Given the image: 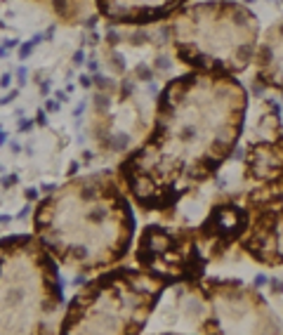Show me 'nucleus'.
<instances>
[{
    "label": "nucleus",
    "mask_w": 283,
    "mask_h": 335,
    "mask_svg": "<svg viewBox=\"0 0 283 335\" xmlns=\"http://www.w3.org/2000/svg\"><path fill=\"white\" fill-rule=\"evenodd\" d=\"M248 95L234 76L194 71L163 87L146 140L118 168L142 210L163 213L210 182L236 151Z\"/></svg>",
    "instance_id": "1"
},
{
    "label": "nucleus",
    "mask_w": 283,
    "mask_h": 335,
    "mask_svg": "<svg viewBox=\"0 0 283 335\" xmlns=\"http://www.w3.org/2000/svg\"><path fill=\"white\" fill-rule=\"evenodd\" d=\"M33 234L59 264L87 274L104 271L118 264L132 246L130 196L113 173L73 177L38 203Z\"/></svg>",
    "instance_id": "2"
},
{
    "label": "nucleus",
    "mask_w": 283,
    "mask_h": 335,
    "mask_svg": "<svg viewBox=\"0 0 283 335\" xmlns=\"http://www.w3.org/2000/svg\"><path fill=\"white\" fill-rule=\"evenodd\" d=\"M57 264L35 234L0 238V333H59L66 304Z\"/></svg>",
    "instance_id": "3"
},
{
    "label": "nucleus",
    "mask_w": 283,
    "mask_h": 335,
    "mask_svg": "<svg viewBox=\"0 0 283 335\" xmlns=\"http://www.w3.org/2000/svg\"><path fill=\"white\" fill-rule=\"evenodd\" d=\"M173 43L179 62L203 74L236 76L257 50V17L229 0L184 5L173 14Z\"/></svg>",
    "instance_id": "4"
},
{
    "label": "nucleus",
    "mask_w": 283,
    "mask_h": 335,
    "mask_svg": "<svg viewBox=\"0 0 283 335\" xmlns=\"http://www.w3.org/2000/svg\"><path fill=\"white\" fill-rule=\"evenodd\" d=\"M168 286L144 267L113 264L69 300L59 333H144Z\"/></svg>",
    "instance_id": "5"
},
{
    "label": "nucleus",
    "mask_w": 283,
    "mask_h": 335,
    "mask_svg": "<svg viewBox=\"0 0 283 335\" xmlns=\"http://www.w3.org/2000/svg\"><path fill=\"white\" fill-rule=\"evenodd\" d=\"M137 264L161 276L165 283L196 281L210 260L201 248L196 227L149 224L142 229L135 250Z\"/></svg>",
    "instance_id": "6"
},
{
    "label": "nucleus",
    "mask_w": 283,
    "mask_h": 335,
    "mask_svg": "<svg viewBox=\"0 0 283 335\" xmlns=\"http://www.w3.org/2000/svg\"><path fill=\"white\" fill-rule=\"evenodd\" d=\"M246 229L239 238L243 253H248L262 267L283 264V177L255 182L246 196Z\"/></svg>",
    "instance_id": "7"
},
{
    "label": "nucleus",
    "mask_w": 283,
    "mask_h": 335,
    "mask_svg": "<svg viewBox=\"0 0 283 335\" xmlns=\"http://www.w3.org/2000/svg\"><path fill=\"white\" fill-rule=\"evenodd\" d=\"M217 333H279L274 309L260 293L239 281H201Z\"/></svg>",
    "instance_id": "8"
},
{
    "label": "nucleus",
    "mask_w": 283,
    "mask_h": 335,
    "mask_svg": "<svg viewBox=\"0 0 283 335\" xmlns=\"http://www.w3.org/2000/svg\"><path fill=\"white\" fill-rule=\"evenodd\" d=\"M243 170L252 182L283 177V123L274 107L252 125L243 156Z\"/></svg>",
    "instance_id": "9"
},
{
    "label": "nucleus",
    "mask_w": 283,
    "mask_h": 335,
    "mask_svg": "<svg viewBox=\"0 0 283 335\" xmlns=\"http://www.w3.org/2000/svg\"><path fill=\"white\" fill-rule=\"evenodd\" d=\"M246 229V208L236 203H219L215 206L203 222L196 227L201 248L208 260L219 258L234 243H239L241 234Z\"/></svg>",
    "instance_id": "10"
},
{
    "label": "nucleus",
    "mask_w": 283,
    "mask_h": 335,
    "mask_svg": "<svg viewBox=\"0 0 283 335\" xmlns=\"http://www.w3.org/2000/svg\"><path fill=\"white\" fill-rule=\"evenodd\" d=\"M186 5V0H97L99 14L111 24L142 26L173 17Z\"/></svg>",
    "instance_id": "11"
},
{
    "label": "nucleus",
    "mask_w": 283,
    "mask_h": 335,
    "mask_svg": "<svg viewBox=\"0 0 283 335\" xmlns=\"http://www.w3.org/2000/svg\"><path fill=\"white\" fill-rule=\"evenodd\" d=\"M252 62L257 71V80L262 85L283 95V19L269 26L264 38L257 40Z\"/></svg>",
    "instance_id": "12"
}]
</instances>
